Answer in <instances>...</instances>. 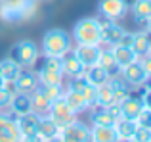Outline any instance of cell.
<instances>
[{"label": "cell", "mask_w": 151, "mask_h": 142, "mask_svg": "<svg viewBox=\"0 0 151 142\" xmlns=\"http://www.w3.org/2000/svg\"><path fill=\"white\" fill-rule=\"evenodd\" d=\"M134 121L138 123V127H147V129H151V112L144 108L140 113H138V117Z\"/></svg>", "instance_id": "32"}, {"label": "cell", "mask_w": 151, "mask_h": 142, "mask_svg": "<svg viewBox=\"0 0 151 142\" xmlns=\"http://www.w3.org/2000/svg\"><path fill=\"white\" fill-rule=\"evenodd\" d=\"M48 117L54 121L55 125H58L59 129H63V127H67V125H71V123H75V121H77V115H75V113L69 109V106L65 104L63 96L58 98V100H54L50 104Z\"/></svg>", "instance_id": "3"}, {"label": "cell", "mask_w": 151, "mask_h": 142, "mask_svg": "<svg viewBox=\"0 0 151 142\" xmlns=\"http://www.w3.org/2000/svg\"><path fill=\"white\" fill-rule=\"evenodd\" d=\"M115 133H117V138H132L134 133L138 129V123L134 119H126V117H119L113 125Z\"/></svg>", "instance_id": "21"}, {"label": "cell", "mask_w": 151, "mask_h": 142, "mask_svg": "<svg viewBox=\"0 0 151 142\" xmlns=\"http://www.w3.org/2000/svg\"><path fill=\"white\" fill-rule=\"evenodd\" d=\"M113 56H115V62H117V65H119V69H122V67H126L128 64H132L134 60H136V54L132 52V48L130 46H113Z\"/></svg>", "instance_id": "25"}, {"label": "cell", "mask_w": 151, "mask_h": 142, "mask_svg": "<svg viewBox=\"0 0 151 142\" xmlns=\"http://www.w3.org/2000/svg\"><path fill=\"white\" fill-rule=\"evenodd\" d=\"M38 73L31 69H25V71H19L17 77L14 79V85H15V90L17 92H25V94H31L35 88H38Z\"/></svg>", "instance_id": "8"}, {"label": "cell", "mask_w": 151, "mask_h": 142, "mask_svg": "<svg viewBox=\"0 0 151 142\" xmlns=\"http://www.w3.org/2000/svg\"><path fill=\"white\" fill-rule=\"evenodd\" d=\"M78 92L82 94V98H84V100H86V104H88V106L96 102V86H92V85H90V83H88V85H86V86H82V88L78 90Z\"/></svg>", "instance_id": "31"}, {"label": "cell", "mask_w": 151, "mask_h": 142, "mask_svg": "<svg viewBox=\"0 0 151 142\" xmlns=\"http://www.w3.org/2000/svg\"><path fill=\"white\" fill-rule=\"evenodd\" d=\"M142 109H144V104H142V98L138 96H130L128 94L121 102V117H126V119H136Z\"/></svg>", "instance_id": "15"}, {"label": "cell", "mask_w": 151, "mask_h": 142, "mask_svg": "<svg viewBox=\"0 0 151 142\" xmlns=\"http://www.w3.org/2000/svg\"><path fill=\"white\" fill-rule=\"evenodd\" d=\"M138 62H142V65H144V71H145V75H147V79H151V52L147 54V56H144L142 60H138Z\"/></svg>", "instance_id": "35"}, {"label": "cell", "mask_w": 151, "mask_h": 142, "mask_svg": "<svg viewBox=\"0 0 151 142\" xmlns=\"http://www.w3.org/2000/svg\"><path fill=\"white\" fill-rule=\"evenodd\" d=\"M12 96H14V92L8 90L6 86H2V88H0V108H10Z\"/></svg>", "instance_id": "34"}, {"label": "cell", "mask_w": 151, "mask_h": 142, "mask_svg": "<svg viewBox=\"0 0 151 142\" xmlns=\"http://www.w3.org/2000/svg\"><path fill=\"white\" fill-rule=\"evenodd\" d=\"M44 142H61V138H59V135H58V136H52V138L44 140Z\"/></svg>", "instance_id": "39"}, {"label": "cell", "mask_w": 151, "mask_h": 142, "mask_svg": "<svg viewBox=\"0 0 151 142\" xmlns=\"http://www.w3.org/2000/svg\"><path fill=\"white\" fill-rule=\"evenodd\" d=\"M90 138H92V142H115L117 133H115L113 127L94 125V129H90Z\"/></svg>", "instance_id": "24"}, {"label": "cell", "mask_w": 151, "mask_h": 142, "mask_svg": "<svg viewBox=\"0 0 151 142\" xmlns=\"http://www.w3.org/2000/svg\"><path fill=\"white\" fill-rule=\"evenodd\" d=\"M63 100H65V104L69 106V109L75 113V115L86 112V109L90 108V106L86 104V100L82 98V94L78 92V90H73V88H69V90L63 92Z\"/></svg>", "instance_id": "13"}, {"label": "cell", "mask_w": 151, "mask_h": 142, "mask_svg": "<svg viewBox=\"0 0 151 142\" xmlns=\"http://www.w3.org/2000/svg\"><path fill=\"white\" fill-rule=\"evenodd\" d=\"M96 102L100 106H105V108L109 104H113V85H111V81L96 86Z\"/></svg>", "instance_id": "27"}, {"label": "cell", "mask_w": 151, "mask_h": 142, "mask_svg": "<svg viewBox=\"0 0 151 142\" xmlns=\"http://www.w3.org/2000/svg\"><path fill=\"white\" fill-rule=\"evenodd\" d=\"M126 12V2L124 0H101L100 2V14L109 19H117L124 15Z\"/></svg>", "instance_id": "11"}, {"label": "cell", "mask_w": 151, "mask_h": 142, "mask_svg": "<svg viewBox=\"0 0 151 142\" xmlns=\"http://www.w3.org/2000/svg\"><path fill=\"white\" fill-rule=\"evenodd\" d=\"M132 138L136 140V142H151V129H147V127H138Z\"/></svg>", "instance_id": "33"}, {"label": "cell", "mask_w": 151, "mask_h": 142, "mask_svg": "<svg viewBox=\"0 0 151 142\" xmlns=\"http://www.w3.org/2000/svg\"><path fill=\"white\" fill-rule=\"evenodd\" d=\"M40 90L50 102H54V100H58V98L63 96V86L61 85H42Z\"/></svg>", "instance_id": "30"}, {"label": "cell", "mask_w": 151, "mask_h": 142, "mask_svg": "<svg viewBox=\"0 0 151 142\" xmlns=\"http://www.w3.org/2000/svg\"><path fill=\"white\" fill-rule=\"evenodd\" d=\"M37 135L40 136L42 140H48L52 136L59 135V127L50 119L48 115H40L38 117V125H37Z\"/></svg>", "instance_id": "20"}, {"label": "cell", "mask_w": 151, "mask_h": 142, "mask_svg": "<svg viewBox=\"0 0 151 142\" xmlns=\"http://www.w3.org/2000/svg\"><path fill=\"white\" fill-rule=\"evenodd\" d=\"M59 62H61V71H63V75L75 77V75L84 73V65L81 64V60H78L75 54H65L63 58H59Z\"/></svg>", "instance_id": "16"}, {"label": "cell", "mask_w": 151, "mask_h": 142, "mask_svg": "<svg viewBox=\"0 0 151 142\" xmlns=\"http://www.w3.org/2000/svg\"><path fill=\"white\" fill-rule=\"evenodd\" d=\"M84 77H86V81H88L92 86H100V85L109 81L111 75L107 73L101 65L96 64V65H90V67H84Z\"/></svg>", "instance_id": "18"}, {"label": "cell", "mask_w": 151, "mask_h": 142, "mask_svg": "<svg viewBox=\"0 0 151 142\" xmlns=\"http://www.w3.org/2000/svg\"><path fill=\"white\" fill-rule=\"evenodd\" d=\"M21 133L17 129L15 119H12L6 113H0V142H19Z\"/></svg>", "instance_id": "7"}, {"label": "cell", "mask_w": 151, "mask_h": 142, "mask_svg": "<svg viewBox=\"0 0 151 142\" xmlns=\"http://www.w3.org/2000/svg\"><path fill=\"white\" fill-rule=\"evenodd\" d=\"M145 23H147V33L151 35V17H149V19H147V21H145Z\"/></svg>", "instance_id": "41"}, {"label": "cell", "mask_w": 151, "mask_h": 142, "mask_svg": "<svg viewBox=\"0 0 151 142\" xmlns=\"http://www.w3.org/2000/svg\"><path fill=\"white\" fill-rule=\"evenodd\" d=\"M29 96H31V109H33L35 113H38V115H46L48 109H50L52 102L44 96V94H42V90L40 88H35Z\"/></svg>", "instance_id": "23"}, {"label": "cell", "mask_w": 151, "mask_h": 142, "mask_svg": "<svg viewBox=\"0 0 151 142\" xmlns=\"http://www.w3.org/2000/svg\"><path fill=\"white\" fill-rule=\"evenodd\" d=\"M38 81H40L42 85H61L63 71H61V62H59V58L46 56V62L42 64L40 71H38Z\"/></svg>", "instance_id": "4"}, {"label": "cell", "mask_w": 151, "mask_h": 142, "mask_svg": "<svg viewBox=\"0 0 151 142\" xmlns=\"http://www.w3.org/2000/svg\"><path fill=\"white\" fill-rule=\"evenodd\" d=\"M122 79L132 86H142L144 85V83L147 81V75H145V71H144L142 62L134 60L132 64H128L126 67H122Z\"/></svg>", "instance_id": "9"}, {"label": "cell", "mask_w": 151, "mask_h": 142, "mask_svg": "<svg viewBox=\"0 0 151 142\" xmlns=\"http://www.w3.org/2000/svg\"><path fill=\"white\" fill-rule=\"evenodd\" d=\"M115 142H136L134 138H117Z\"/></svg>", "instance_id": "40"}, {"label": "cell", "mask_w": 151, "mask_h": 142, "mask_svg": "<svg viewBox=\"0 0 151 142\" xmlns=\"http://www.w3.org/2000/svg\"><path fill=\"white\" fill-rule=\"evenodd\" d=\"M101 50L98 48V44H78L77 48L73 50V54L81 60V64L84 67H90V65L98 64V58H100Z\"/></svg>", "instance_id": "10"}, {"label": "cell", "mask_w": 151, "mask_h": 142, "mask_svg": "<svg viewBox=\"0 0 151 142\" xmlns=\"http://www.w3.org/2000/svg\"><path fill=\"white\" fill-rule=\"evenodd\" d=\"M122 33H124V29L119 25H115L113 21L109 23V25L101 27V33H100V42H105V44H111V46H117L119 41H121Z\"/></svg>", "instance_id": "17"}, {"label": "cell", "mask_w": 151, "mask_h": 142, "mask_svg": "<svg viewBox=\"0 0 151 142\" xmlns=\"http://www.w3.org/2000/svg\"><path fill=\"white\" fill-rule=\"evenodd\" d=\"M90 106H94L92 108V121H94V125H105V127H113L115 125V117L109 113V109L105 108V106H100L98 102H94V104H90Z\"/></svg>", "instance_id": "22"}, {"label": "cell", "mask_w": 151, "mask_h": 142, "mask_svg": "<svg viewBox=\"0 0 151 142\" xmlns=\"http://www.w3.org/2000/svg\"><path fill=\"white\" fill-rule=\"evenodd\" d=\"M142 104H144L145 109L151 112V88H145V92L142 94Z\"/></svg>", "instance_id": "36"}, {"label": "cell", "mask_w": 151, "mask_h": 142, "mask_svg": "<svg viewBox=\"0 0 151 142\" xmlns=\"http://www.w3.org/2000/svg\"><path fill=\"white\" fill-rule=\"evenodd\" d=\"M134 17L138 21H147L151 17V0H136L134 2Z\"/></svg>", "instance_id": "29"}, {"label": "cell", "mask_w": 151, "mask_h": 142, "mask_svg": "<svg viewBox=\"0 0 151 142\" xmlns=\"http://www.w3.org/2000/svg\"><path fill=\"white\" fill-rule=\"evenodd\" d=\"M42 50L50 58H63L71 52V38L63 29H52L42 38Z\"/></svg>", "instance_id": "1"}, {"label": "cell", "mask_w": 151, "mask_h": 142, "mask_svg": "<svg viewBox=\"0 0 151 142\" xmlns=\"http://www.w3.org/2000/svg\"><path fill=\"white\" fill-rule=\"evenodd\" d=\"M98 65H101V67L105 69L111 77H113V75L119 71V65H117V62H115V56H113V52H111V50H103V52H100Z\"/></svg>", "instance_id": "28"}, {"label": "cell", "mask_w": 151, "mask_h": 142, "mask_svg": "<svg viewBox=\"0 0 151 142\" xmlns=\"http://www.w3.org/2000/svg\"><path fill=\"white\" fill-rule=\"evenodd\" d=\"M10 108L15 115H25V113L33 112V109H31V96L25 94V92H14Z\"/></svg>", "instance_id": "19"}, {"label": "cell", "mask_w": 151, "mask_h": 142, "mask_svg": "<svg viewBox=\"0 0 151 142\" xmlns=\"http://www.w3.org/2000/svg\"><path fill=\"white\" fill-rule=\"evenodd\" d=\"M132 37H134V33H122L121 41H119V46H130L132 44Z\"/></svg>", "instance_id": "37"}, {"label": "cell", "mask_w": 151, "mask_h": 142, "mask_svg": "<svg viewBox=\"0 0 151 142\" xmlns=\"http://www.w3.org/2000/svg\"><path fill=\"white\" fill-rule=\"evenodd\" d=\"M59 138H61V142H92L90 129L78 121L59 129Z\"/></svg>", "instance_id": "6"}, {"label": "cell", "mask_w": 151, "mask_h": 142, "mask_svg": "<svg viewBox=\"0 0 151 142\" xmlns=\"http://www.w3.org/2000/svg\"><path fill=\"white\" fill-rule=\"evenodd\" d=\"M19 142H44V140H42L38 135H31V136H21Z\"/></svg>", "instance_id": "38"}, {"label": "cell", "mask_w": 151, "mask_h": 142, "mask_svg": "<svg viewBox=\"0 0 151 142\" xmlns=\"http://www.w3.org/2000/svg\"><path fill=\"white\" fill-rule=\"evenodd\" d=\"M38 113L29 112L25 115H17V129L21 133V136H31V135H37V125H38Z\"/></svg>", "instance_id": "12"}, {"label": "cell", "mask_w": 151, "mask_h": 142, "mask_svg": "<svg viewBox=\"0 0 151 142\" xmlns=\"http://www.w3.org/2000/svg\"><path fill=\"white\" fill-rule=\"evenodd\" d=\"M132 52L136 54V60H142L151 52V37L149 33H136L132 37V44H130Z\"/></svg>", "instance_id": "14"}, {"label": "cell", "mask_w": 151, "mask_h": 142, "mask_svg": "<svg viewBox=\"0 0 151 142\" xmlns=\"http://www.w3.org/2000/svg\"><path fill=\"white\" fill-rule=\"evenodd\" d=\"M12 58L17 62L21 67H31L38 58V48L31 41H21L12 48Z\"/></svg>", "instance_id": "5"}, {"label": "cell", "mask_w": 151, "mask_h": 142, "mask_svg": "<svg viewBox=\"0 0 151 142\" xmlns=\"http://www.w3.org/2000/svg\"><path fill=\"white\" fill-rule=\"evenodd\" d=\"M21 71V65L14 60V58H8V60L0 62V75L6 83H14V79L17 77V73Z\"/></svg>", "instance_id": "26"}, {"label": "cell", "mask_w": 151, "mask_h": 142, "mask_svg": "<svg viewBox=\"0 0 151 142\" xmlns=\"http://www.w3.org/2000/svg\"><path fill=\"white\" fill-rule=\"evenodd\" d=\"M2 86H6V81H4V79H2V75H0V88H2Z\"/></svg>", "instance_id": "42"}, {"label": "cell", "mask_w": 151, "mask_h": 142, "mask_svg": "<svg viewBox=\"0 0 151 142\" xmlns=\"http://www.w3.org/2000/svg\"><path fill=\"white\" fill-rule=\"evenodd\" d=\"M100 33H101V27L98 23V19L94 17L81 19L73 29L75 41L78 44H100Z\"/></svg>", "instance_id": "2"}]
</instances>
